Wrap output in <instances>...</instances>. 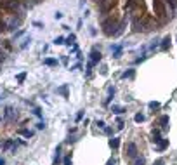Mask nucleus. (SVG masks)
Instances as JSON below:
<instances>
[{
    "label": "nucleus",
    "instance_id": "obj_16",
    "mask_svg": "<svg viewBox=\"0 0 177 165\" xmlns=\"http://www.w3.org/2000/svg\"><path fill=\"white\" fill-rule=\"evenodd\" d=\"M61 146H57V150H56V157H54V165H57L59 164V158H61Z\"/></svg>",
    "mask_w": 177,
    "mask_h": 165
},
{
    "label": "nucleus",
    "instance_id": "obj_3",
    "mask_svg": "<svg viewBox=\"0 0 177 165\" xmlns=\"http://www.w3.org/2000/svg\"><path fill=\"white\" fill-rule=\"evenodd\" d=\"M153 7H155L156 16H160V17H163V16H165V5H163V2H162V0H153Z\"/></svg>",
    "mask_w": 177,
    "mask_h": 165
},
{
    "label": "nucleus",
    "instance_id": "obj_22",
    "mask_svg": "<svg viewBox=\"0 0 177 165\" xmlns=\"http://www.w3.org/2000/svg\"><path fill=\"white\" fill-rule=\"evenodd\" d=\"M116 127H118V129H123V120H122V118L116 120Z\"/></svg>",
    "mask_w": 177,
    "mask_h": 165
},
{
    "label": "nucleus",
    "instance_id": "obj_25",
    "mask_svg": "<svg viewBox=\"0 0 177 165\" xmlns=\"http://www.w3.org/2000/svg\"><path fill=\"white\" fill-rule=\"evenodd\" d=\"M33 115H37V117H42V111H40V108H35V110H33Z\"/></svg>",
    "mask_w": 177,
    "mask_h": 165
},
{
    "label": "nucleus",
    "instance_id": "obj_27",
    "mask_svg": "<svg viewBox=\"0 0 177 165\" xmlns=\"http://www.w3.org/2000/svg\"><path fill=\"white\" fill-rule=\"evenodd\" d=\"M24 77H26V73H21V75H17V82H23V80H24Z\"/></svg>",
    "mask_w": 177,
    "mask_h": 165
},
{
    "label": "nucleus",
    "instance_id": "obj_9",
    "mask_svg": "<svg viewBox=\"0 0 177 165\" xmlns=\"http://www.w3.org/2000/svg\"><path fill=\"white\" fill-rule=\"evenodd\" d=\"M115 92H116V89H115V87H110V90H108V97H106V104H110V101L113 99Z\"/></svg>",
    "mask_w": 177,
    "mask_h": 165
},
{
    "label": "nucleus",
    "instance_id": "obj_30",
    "mask_svg": "<svg viewBox=\"0 0 177 165\" xmlns=\"http://www.w3.org/2000/svg\"><path fill=\"white\" fill-rule=\"evenodd\" d=\"M10 146H12V141H7V143H5V144H3V150H9V148H10Z\"/></svg>",
    "mask_w": 177,
    "mask_h": 165
},
{
    "label": "nucleus",
    "instance_id": "obj_24",
    "mask_svg": "<svg viewBox=\"0 0 177 165\" xmlns=\"http://www.w3.org/2000/svg\"><path fill=\"white\" fill-rule=\"evenodd\" d=\"M75 40H76V37H75V35H70V37H68V43H73Z\"/></svg>",
    "mask_w": 177,
    "mask_h": 165
},
{
    "label": "nucleus",
    "instance_id": "obj_2",
    "mask_svg": "<svg viewBox=\"0 0 177 165\" xmlns=\"http://www.w3.org/2000/svg\"><path fill=\"white\" fill-rule=\"evenodd\" d=\"M115 5H116V0H99V5H97V7H99L101 12L106 14V12H110Z\"/></svg>",
    "mask_w": 177,
    "mask_h": 165
},
{
    "label": "nucleus",
    "instance_id": "obj_33",
    "mask_svg": "<svg viewBox=\"0 0 177 165\" xmlns=\"http://www.w3.org/2000/svg\"><path fill=\"white\" fill-rule=\"evenodd\" d=\"M82 118H83V111H80V113L76 115V122H78V120H82Z\"/></svg>",
    "mask_w": 177,
    "mask_h": 165
},
{
    "label": "nucleus",
    "instance_id": "obj_7",
    "mask_svg": "<svg viewBox=\"0 0 177 165\" xmlns=\"http://www.w3.org/2000/svg\"><path fill=\"white\" fill-rule=\"evenodd\" d=\"M170 42H172V40H170V37H165V38L162 40V43H160V47H162V49L165 50V49H169V47H170Z\"/></svg>",
    "mask_w": 177,
    "mask_h": 165
},
{
    "label": "nucleus",
    "instance_id": "obj_23",
    "mask_svg": "<svg viewBox=\"0 0 177 165\" xmlns=\"http://www.w3.org/2000/svg\"><path fill=\"white\" fill-rule=\"evenodd\" d=\"M63 164L64 165H71V157H66V158L63 160Z\"/></svg>",
    "mask_w": 177,
    "mask_h": 165
},
{
    "label": "nucleus",
    "instance_id": "obj_6",
    "mask_svg": "<svg viewBox=\"0 0 177 165\" xmlns=\"http://www.w3.org/2000/svg\"><path fill=\"white\" fill-rule=\"evenodd\" d=\"M111 111H113V113H116V115H122V113H125L127 110H125L123 106H118V104H113V106H111Z\"/></svg>",
    "mask_w": 177,
    "mask_h": 165
},
{
    "label": "nucleus",
    "instance_id": "obj_17",
    "mask_svg": "<svg viewBox=\"0 0 177 165\" xmlns=\"http://www.w3.org/2000/svg\"><path fill=\"white\" fill-rule=\"evenodd\" d=\"M43 63H45L47 66H56V64H57V59H52V57H49V59H45Z\"/></svg>",
    "mask_w": 177,
    "mask_h": 165
},
{
    "label": "nucleus",
    "instance_id": "obj_10",
    "mask_svg": "<svg viewBox=\"0 0 177 165\" xmlns=\"http://www.w3.org/2000/svg\"><path fill=\"white\" fill-rule=\"evenodd\" d=\"M160 127H162V129H167V127H169V117H167V115H163V117L160 118Z\"/></svg>",
    "mask_w": 177,
    "mask_h": 165
},
{
    "label": "nucleus",
    "instance_id": "obj_36",
    "mask_svg": "<svg viewBox=\"0 0 177 165\" xmlns=\"http://www.w3.org/2000/svg\"><path fill=\"white\" fill-rule=\"evenodd\" d=\"M0 120H2V117H0Z\"/></svg>",
    "mask_w": 177,
    "mask_h": 165
},
{
    "label": "nucleus",
    "instance_id": "obj_34",
    "mask_svg": "<svg viewBox=\"0 0 177 165\" xmlns=\"http://www.w3.org/2000/svg\"><path fill=\"white\" fill-rule=\"evenodd\" d=\"M54 17H56V19H61V17H63V14H61V12H56V16H54Z\"/></svg>",
    "mask_w": 177,
    "mask_h": 165
},
{
    "label": "nucleus",
    "instance_id": "obj_29",
    "mask_svg": "<svg viewBox=\"0 0 177 165\" xmlns=\"http://www.w3.org/2000/svg\"><path fill=\"white\" fill-rule=\"evenodd\" d=\"M97 125H99V127H101V129H106V124H104V122H103V120H97Z\"/></svg>",
    "mask_w": 177,
    "mask_h": 165
},
{
    "label": "nucleus",
    "instance_id": "obj_20",
    "mask_svg": "<svg viewBox=\"0 0 177 165\" xmlns=\"http://www.w3.org/2000/svg\"><path fill=\"white\" fill-rule=\"evenodd\" d=\"M57 92H61V94H63V96L66 97V96H68V87L64 85V87H61V89H57Z\"/></svg>",
    "mask_w": 177,
    "mask_h": 165
},
{
    "label": "nucleus",
    "instance_id": "obj_37",
    "mask_svg": "<svg viewBox=\"0 0 177 165\" xmlns=\"http://www.w3.org/2000/svg\"><path fill=\"white\" fill-rule=\"evenodd\" d=\"M134 2H137V0H134Z\"/></svg>",
    "mask_w": 177,
    "mask_h": 165
},
{
    "label": "nucleus",
    "instance_id": "obj_5",
    "mask_svg": "<svg viewBox=\"0 0 177 165\" xmlns=\"http://www.w3.org/2000/svg\"><path fill=\"white\" fill-rule=\"evenodd\" d=\"M127 155H129L130 158H137V146H136L134 143H129V144H127Z\"/></svg>",
    "mask_w": 177,
    "mask_h": 165
},
{
    "label": "nucleus",
    "instance_id": "obj_35",
    "mask_svg": "<svg viewBox=\"0 0 177 165\" xmlns=\"http://www.w3.org/2000/svg\"><path fill=\"white\" fill-rule=\"evenodd\" d=\"M5 162H3V158H0V165H3Z\"/></svg>",
    "mask_w": 177,
    "mask_h": 165
},
{
    "label": "nucleus",
    "instance_id": "obj_1",
    "mask_svg": "<svg viewBox=\"0 0 177 165\" xmlns=\"http://www.w3.org/2000/svg\"><path fill=\"white\" fill-rule=\"evenodd\" d=\"M115 28H122V24H118L116 21H113V17H110L108 21L103 23V31L106 35H116V30Z\"/></svg>",
    "mask_w": 177,
    "mask_h": 165
},
{
    "label": "nucleus",
    "instance_id": "obj_26",
    "mask_svg": "<svg viewBox=\"0 0 177 165\" xmlns=\"http://www.w3.org/2000/svg\"><path fill=\"white\" fill-rule=\"evenodd\" d=\"M153 165H165V160H163V158H158V160H156Z\"/></svg>",
    "mask_w": 177,
    "mask_h": 165
},
{
    "label": "nucleus",
    "instance_id": "obj_31",
    "mask_svg": "<svg viewBox=\"0 0 177 165\" xmlns=\"http://www.w3.org/2000/svg\"><path fill=\"white\" fill-rule=\"evenodd\" d=\"M108 165H118V162H116L115 158H110V162H108Z\"/></svg>",
    "mask_w": 177,
    "mask_h": 165
},
{
    "label": "nucleus",
    "instance_id": "obj_14",
    "mask_svg": "<svg viewBox=\"0 0 177 165\" xmlns=\"http://www.w3.org/2000/svg\"><path fill=\"white\" fill-rule=\"evenodd\" d=\"M19 134H21V136H24V137H31V136H33V132H31V130H28V129H19Z\"/></svg>",
    "mask_w": 177,
    "mask_h": 165
},
{
    "label": "nucleus",
    "instance_id": "obj_8",
    "mask_svg": "<svg viewBox=\"0 0 177 165\" xmlns=\"http://www.w3.org/2000/svg\"><path fill=\"white\" fill-rule=\"evenodd\" d=\"M151 137H153L151 141H153L155 144H158V143L162 141V137H160V130H158V129H156V130H153V136H151Z\"/></svg>",
    "mask_w": 177,
    "mask_h": 165
},
{
    "label": "nucleus",
    "instance_id": "obj_28",
    "mask_svg": "<svg viewBox=\"0 0 177 165\" xmlns=\"http://www.w3.org/2000/svg\"><path fill=\"white\" fill-rule=\"evenodd\" d=\"M37 129H45V122H38L37 124Z\"/></svg>",
    "mask_w": 177,
    "mask_h": 165
},
{
    "label": "nucleus",
    "instance_id": "obj_38",
    "mask_svg": "<svg viewBox=\"0 0 177 165\" xmlns=\"http://www.w3.org/2000/svg\"><path fill=\"white\" fill-rule=\"evenodd\" d=\"M0 99H2V97H0Z\"/></svg>",
    "mask_w": 177,
    "mask_h": 165
},
{
    "label": "nucleus",
    "instance_id": "obj_11",
    "mask_svg": "<svg viewBox=\"0 0 177 165\" xmlns=\"http://www.w3.org/2000/svg\"><path fill=\"white\" fill-rule=\"evenodd\" d=\"M110 146H111L113 150H116V148L120 146V139H118V137H111V139H110Z\"/></svg>",
    "mask_w": 177,
    "mask_h": 165
},
{
    "label": "nucleus",
    "instance_id": "obj_21",
    "mask_svg": "<svg viewBox=\"0 0 177 165\" xmlns=\"http://www.w3.org/2000/svg\"><path fill=\"white\" fill-rule=\"evenodd\" d=\"M54 43H56V45H63V43H64V38H63V37H57V38L54 40Z\"/></svg>",
    "mask_w": 177,
    "mask_h": 165
},
{
    "label": "nucleus",
    "instance_id": "obj_12",
    "mask_svg": "<svg viewBox=\"0 0 177 165\" xmlns=\"http://www.w3.org/2000/svg\"><path fill=\"white\" fill-rule=\"evenodd\" d=\"M134 75H136V71H134V70H127V71H123L122 78H134Z\"/></svg>",
    "mask_w": 177,
    "mask_h": 165
},
{
    "label": "nucleus",
    "instance_id": "obj_15",
    "mask_svg": "<svg viewBox=\"0 0 177 165\" xmlns=\"http://www.w3.org/2000/svg\"><path fill=\"white\" fill-rule=\"evenodd\" d=\"M146 120V117L143 115V113H137L136 117H134V122H137V124H141V122H144Z\"/></svg>",
    "mask_w": 177,
    "mask_h": 165
},
{
    "label": "nucleus",
    "instance_id": "obj_32",
    "mask_svg": "<svg viewBox=\"0 0 177 165\" xmlns=\"http://www.w3.org/2000/svg\"><path fill=\"white\" fill-rule=\"evenodd\" d=\"M167 2H169L172 7H177V0H167Z\"/></svg>",
    "mask_w": 177,
    "mask_h": 165
},
{
    "label": "nucleus",
    "instance_id": "obj_13",
    "mask_svg": "<svg viewBox=\"0 0 177 165\" xmlns=\"http://www.w3.org/2000/svg\"><path fill=\"white\" fill-rule=\"evenodd\" d=\"M169 146V139H162L160 143H158V151H162V150H165Z\"/></svg>",
    "mask_w": 177,
    "mask_h": 165
},
{
    "label": "nucleus",
    "instance_id": "obj_18",
    "mask_svg": "<svg viewBox=\"0 0 177 165\" xmlns=\"http://www.w3.org/2000/svg\"><path fill=\"white\" fill-rule=\"evenodd\" d=\"M144 164H146L144 157H137V158H136V162H134V165H144Z\"/></svg>",
    "mask_w": 177,
    "mask_h": 165
},
{
    "label": "nucleus",
    "instance_id": "obj_19",
    "mask_svg": "<svg viewBox=\"0 0 177 165\" xmlns=\"http://www.w3.org/2000/svg\"><path fill=\"white\" fill-rule=\"evenodd\" d=\"M148 106H149L151 110H158V108H160V103H156V101H151Z\"/></svg>",
    "mask_w": 177,
    "mask_h": 165
},
{
    "label": "nucleus",
    "instance_id": "obj_4",
    "mask_svg": "<svg viewBox=\"0 0 177 165\" xmlns=\"http://www.w3.org/2000/svg\"><path fill=\"white\" fill-rule=\"evenodd\" d=\"M3 117H5L7 122H12L14 118H17V113L14 111L12 106H5V110H3Z\"/></svg>",
    "mask_w": 177,
    "mask_h": 165
}]
</instances>
